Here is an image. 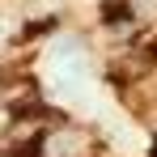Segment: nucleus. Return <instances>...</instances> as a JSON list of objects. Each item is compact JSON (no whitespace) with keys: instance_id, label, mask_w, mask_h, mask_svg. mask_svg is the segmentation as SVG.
Here are the masks:
<instances>
[]
</instances>
